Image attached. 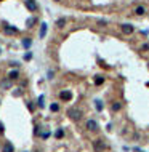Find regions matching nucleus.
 Masks as SVG:
<instances>
[{
  "label": "nucleus",
  "mask_w": 149,
  "mask_h": 152,
  "mask_svg": "<svg viewBox=\"0 0 149 152\" xmlns=\"http://www.w3.org/2000/svg\"><path fill=\"white\" fill-rule=\"evenodd\" d=\"M67 115H69L72 120H75V122L82 119V112H80V109H77V107H71V109L67 110Z\"/></svg>",
  "instance_id": "1"
},
{
  "label": "nucleus",
  "mask_w": 149,
  "mask_h": 152,
  "mask_svg": "<svg viewBox=\"0 0 149 152\" xmlns=\"http://www.w3.org/2000/svg\"><path fill=\"white\" fill-rule=\"evenodd\" d=\"M24 5H26V8H27L30 13H34V11H37V10H39L35 0H24Z\"/></svg>",
  "instance_id": "2"
},
{
  "label": "nucleus",
  "mask_w": 149,
  "mask_h": 152,
  "mask_svg": "<svg viewBox=\"0 0 149 152\" xmlns=\"http://www.w3.org/2000/svg\"><path fill=\"white\" fill-rule=\"evenodd\" d=\"M93 147H95V151H96V152H103L104 149H106V143H104L103 139H96L93 143Z\"/></svg>",
  "instance_id": "3"
},
{
  "label": "nucleus",
  "mask_w": 149,
  "mask_h": 152,
  "mask_svg": "<svg viewBox=\"0 0 149 152\" xmlns=\"http://www.w3.org/2000/svg\"><path fill=\"white\" fill-rule=\"evenodd\" d=\"M13 87V80L11 79H3L0 80V88L2 90H10Z\"/></svg>",
  "instance_id": "4"
},
{
  "label": "nucleus",
  "mask_w": 149,
  "mask_h": 152,
  "mask_svg": "<svg viewBox=\"0 0 149 152\" xmlns=\"http://www.w3.org/2000/svg\"><path fill=\"white\" fill-rule=\"evenodd\" d=\"M87 128H88L90 131H96V130H98V122L93 120V119L87 120Z\"/></svg>",
  "instance_id": "5"
},
{
  "label": "nucleus",
  "mask_w": 149,
  "mask_h": 152,
  "mask_svg": "<svg viewBox=\"0 0 149 152\" xmlns=\"http://www.w3.org/2000/svg\"><path fill=\"white\" fill-rule=\"evenodd\" d=\"M122 32L127 34V35H130V34L135 32V27L131 24H122Z\"/></svg>",
  "instance_id": "6"
},
{
  "label": "nucleus",
  "mask_w": 149,
  "mask_h": 152,
  "mask_svg": "<svg viewBox=\"0 0 149 152\" xmlns=\"http://www.w3.org/2000/svg\"><path fill=\"white\" fill-rule=\"evenodd\" d=\"M59 98L63 101H71V99H72V93L67 91V90H64V91H61V93H59Z\"/></svg>",
  "instance_id": "7"
},
{
  "label": "nucleus",
  "mask_w": 149,
  "mask_h": 152,
  "mask_svg": "<svg viewBox=\"0 0 149 152\" xmlns=\"http://www.w3.org/2000/svg\"><path fill=\"white\" fill-rule=\"evenodd\" d=\"M47 30H48V24H47V22H42V24H40V32H39L40 39H43V37L47 35Z\"/></svg>",
  "instance_id": "8"
},
{
  "label": "nucleus",
  "mask_w": 149,
  "mask_h": 152,
  "mask_svg": "<svg viewBox=\"0 0 149 152\" xmlns=\"http://www.w3.org/2000/svg\"><path fill=\"white\" fill-rule=\"evenodd\" d=\"M13 151H15V147H13L11 143H5V144H3L2 152H13Z\"/></svg>",
  "instance_id": "9"
},
{
  "label": "nucleus",
  "mask_w": 149,
  "mask_h": 152,
  "mask_svg": "<svg viewBox=\"0 0 149 152\" xmlns=\"http://www.w3.org/2000/svg\"><path fill=\"white\" fill-rule=\"evenodd\" d=\"M3 30H5L6 34H15L18 29H16V27H10V26H3Z\"/></svg>",
  "instance_id": "10"
},
{
  "label": "nucleus",
  "mask_w": 149,
  "mask_h": 152,
  "mask_svg": "<svg viewBox=\"0 0 149 152\" xmlns=\"http://www.w3.org/2000/svg\"><path fill=\"white\" fill-rule=\"evenodd\" d=\"M144 11H146V10H144V6H136V8H135V13H136L138 16H143Z\"/></svg>",
  "instance_id": "11"
},
{
  "label": "nucleus",
  "mask_w": 149,
  "mask_h": 152,
  "mask_svg": "<svg viewBox=\"0 0 149 152\" xmlns=\"http://www.w3.org/2000/svg\"><path fill=\"white\" fill-rule=\"evenodd\" d=\"M95 83H96V85H103V83H104V77L103 75H96V77H95Z\"/></svg>",
  "instance_id": "12"
},
{
  "label": "nucleus",
  "mask_w": 149,
  "mask_h": 152,
  "mask_svg": "<svg viewBox=\"0 0 149 152\" xmlns=\"http://www.w3.org/2000/svg\"><path fill=\"white\" fill-rule=\"evenodd\" d=\"M64 24H66V18H59L58 21H56V26H58V27H64Z\"/></svg>",
  "instance_id": "13"
},
{
  "label": "nucleus",
  "mask_w": 149,
  "mask_h": 152,
  "mask_svg": "<svg viewBox=\"0 0 149 152\" xmlns=\"http://www.w3.org/2000/svg\"><path fill=\"white\" fill-rule=\"evenodd\" d=\"M120 109H122V104L119 103V101H116V103L112 104V110H116V112H117V110H120Z\"/></svg>",
  "instance_id": "14"
},
{
  "label": "nucleus",
  "mask_w": 149,
  "mask_h": 152,
  "mask_svg": "<svg viewBox=\"0 0 149 152\" xmlns=\"http://www.w3.org/2000/svg\"><path fill=\"white\" fill-rule=\"evenodd\" d=\"M34 24H35V18H29L27 21H26V26H27V27H32Z\"/></svg>",
  "instance_id": "15"
},
{
  "label": "nucleus",
  "mask_w": 149,
  "mask_h": 152,
  "mask_svg": "<svg viewBox=\"0 0 149 152\" xmlns=\"http://www.w3.org/2000/svg\"><path fill=\"white\" fill-rule=\"evenodd\" d=\"M8 77H10V79H11V80L18 79V70H11V72L8 74Z\"/></svg>",
  "instance_id": "16"
},
{
  "label": "nucleus",
  "mask_w": 149,
  "mask_h": 152,
  "mask_svg": "<svg viewBox=\"0 0 149 152\" xmlns=\"http://www.w3.org/2000/svg\"><path fill=\"white\" fill-rule=\"evenodd\" d=\"M95 106H96V110H103V103H101V101H95Z\"/></svg>",
  "instance_id": "17"
},
{
  "label": "nucleus",
  "mask_w": 149,
  "mask_h": 152,
  "mask_svg": "<svg viewBox=\"0 0 149 152\" xmlns=\"http://www.w3.org/2000/svg\"><path fill=\"white\" fill-rule=\"evenodd\" d=\"M55 136H56V138H58V139H59V138H63V136H64V131H63V130H61V128H59V130H56Z\"/></svg>",
  "instance_id": "18"
},
{
  "label": "nucleus",
  "mask_w": 149,
  "mask_h": 152,
  "mask_svg": "<svg viewBox=\"0 0 149 152\" xmlns=\"http://www.w3.org/2000/svg\"><path fill=\"white\" fill-rule=\"evenodd\" d=\"M43 101H45V96H43V94H42V96L39 98V101H37V104H39V107H43Z\"/></svg>",
  "instance_id": "19"
},
{
  "label": "nucleus",
  "mask_w": 149,
  "mask_h": 152,
  "mask_svg": "<svg viewBox=\"0 0 149 152\" xmlns=\"http://www.w3.org/2000/svg\"><path fill=\"white\" fill-rule=\"evenodd\" d=\"M23 46H24V48H29V46H30V40L24 39V40H23Z\"/></svg>",
  "instance_id": "20"
},
{
  "label": "nucleus",
  "mask_w": 149,
  "mask_h": 152,
  "mask_svg": "<svg viewBox=\"0 0 149 152\" xmlns=\"http://www.w3.org/2000/svg\"><path fill=\"white\" fill-rule=\"evenodd\" d=\"M50 109H51L53 112H58V110H59V106H58V104H51V106H50Z\"/></svg>",
  "instance_id": "21"
},
{
  "label": "nucleus",
  "mask_w": 149,
  "mask_h": 152,
  "mask_svg": "<svg viewBox=\"0 0 149 152\" xmlns=\"http://www.w3.org/2000/svg\"><path fill=\"white\" fill-rule=\"evenodd\" d=\"M21 93H23V91H21V90H19V88H18V90H16V91H15V93H13V96H16V98H19V96H21Z\"/></svg>",
  "instance_id": "22"
},
{
  "label": "nucleus",
  "mask_w": 149,
  "mask_h": 152,
  "mask_svg": "<svg viewBox=\"0 0 149 152\" xmlns=\"http://www.w3.org/2000/svg\"><path fill=\"white\" fill-rule=\"evenodd\" d=\"M32 58V55H30V53H27V55H24V59H30Z\"/></svg>",
  "instance_id": "23"
},
{
  "label": "nucleus",
  "mask_w": 149,
  "mask_h": 152,
  "mask_svg": "<svg viewBox=\"0 0 149 152\" xmlns=\"http://www.w3.org/2000/svg\"><path fill=\"white\" fill-rule=\"evenodd\" d=\"M3 131H5V128H3V125L0 123V134H3Z\"/></svg>",
  "instance_id": "24"
},
{
  "label": "nucleus",
  "mask_w": 149,
  "mask_h": 152,
  "mask_svg": "<svg viewBox=\"0 0 149 152\" xmlns=\"http://www.w3.org/2000/svg\"><path fill=\"white\" fill-rule=\"evenodd\" d=\"M27 106H29V110H34V104H32V103H29Z\"/></svg>",
  "instance_id": "25"
},
{
  "label": "nucleus",
  "mask_w": 149,
  "mask_h": 152,
  "mask_svg": "<svg viewBox=\"0 0 149 152\" xmlns=\"http://www.w3.org/2000/svg\"><path fill=\"white\" fill-rule=\"evenodd\" d=\"M55 2H59V0H55Z\"/></svg>",
  "instance_id": "26"
},
{
  "label": "nucleus",
  "mask_w": 149,
  "mask_h": 152,
  "mask_svg": "<svg viewBox=\"0 0 149 152\" xmlns=\"http://www.w3.org/2000/svg\"><path fill=\"white\" fill-rule=\"evenodd\" d=\"M0 51H2V50H0Z\"/></svg>",
  "instance_id": "27"
}]
</instances>
